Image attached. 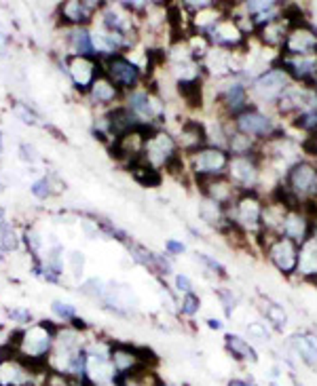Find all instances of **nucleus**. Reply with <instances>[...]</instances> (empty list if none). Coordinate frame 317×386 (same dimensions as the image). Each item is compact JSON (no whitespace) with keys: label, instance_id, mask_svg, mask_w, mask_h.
I'll use <instances>...</instances> for the list:
<instances>
[{"label":"nucleus","instance_id":"f257e3e1","mask_svg":"<svg viewBox=\"0 0 317 386\" xmlns=\"http://www.w3.org/2000/svg\"><path fill=\"white\" fill-rule=\"evenodd\" d=\"M288 205L294 207H311L317 203V161L309 157H301L296 163L288 167L284 179L279 186L269 194Z\"/></svg>","mask_w":317,"mask_h":386},{"label":"nucleus","instance_id":"f03ea898","mask_svg":"<svg viewBox=\"0 0 317 386\" xmlns=\"http://www.w3.org/2000/svg\"><path fill=\"white\" fill-rule=\"evenodd\" d=\"M264 203H266V197L258 190H252V192H239L235 201L227 207L229 224L237 232L248 236L256 247H258V234L262 232Z\"/></svg>","mask_w":317,"mask_h":386},{"label":"nucleus","instance_id":"7ed1b4c3","mask_svg":"<svg viewBox=\"0 0 317 386\" xmlns=\"http://www.w3.org/2000/svg\"><path fill=\"white\" fill-rule=\"evenodd\" d=\"M231 125H233L235 131L252 137L260 144H269V142H275V140L286 135V129L279 125V120L273 114V110L260 108L256 104H252L248 110H244L241 114H237L235 118H231Z\"/></svg>","mask_w":317,"mask_h":386},{"label":"nucleus","instance_id":"20e7f679","mask_svg":"<svg viewBox=\"0 0 317 386\" xmlns=\"http://www.w3.org/2000/svg\"><path fill=\"white\" fill-rule=\"evenodd\" d=\"M110 361L117 372V382L129 380L142 372L157 367V357L146 346H133L127 342H113L110 344Z\"/></svg>","mask_w":317,"mask_h":386},{"label":"nucleus","instance_id":"39448f33","mask_svg":"<svg viewBox=\"0 0 317 386\" xmlns=\"http://www.w3.org/2000/svg\"><path fill=\"white\" fill-rule=\"evenodd\" d=\"M258 249L262 258L284 276L292 278L298 271V251L301 247L286 239V236H269V234H258Z\"/></svg>","mask_w":317,"mask_h":386},{"label":"nucleus","instance_id":"423d86ee","mask_svg":"<svg viewBox=\"0 0 317 386\" xmlns=\"http://www.w3.org/2000/svg\"><path fill=\"white\" fill-rule=\"evenodd\" d=\"M185 161L189 167V175L192 177L194 184H203L216 177H224L227 169L231 163V155L224 148L218 146H203L190 155H185Z\"/></svg>","mask_w":317,"mask_h":386},{"label":"nucleus","instance_id":"0eeeda50","mask_svg":"<svg viewBox=\"0 0 317 386\" xmlns=\"http://www.w3.org/2000/svg\"><path fill=\"white\" fill-rule=\"evenodd\" d=\"M292 85V78L288 76V72L277 66V61L273 66H269L266 70L258 72L250 80V95L252 102L260 108H273L277 104V100L286 93V89Z\"/></svg>","mask_w":317,"mask_h":386},{"label":"nucleus","instance_id":"6e6552de","mask_svg":"<svg viewBox=\"0 0 317 386\" xmlns=\"http://www.w3.org/2000/svg\"><path fill=\"white\" fill-rule=\"evenodd\" d=\"M182 159H185V155L178 148L176 135H172L163 127L150 129V133L146 137L144 155H142L144 163L155 167L157 171H170L172 167L176 165V163H180Z\"/></svg>","mask_w":317,"mask_h":386},{"label":"nucleus","instance_id":"1a4fd4ad","mask_svg":"<svg viewBox=\"0 0 317 386\" xmlns=\"http://www.w3.org/2000/svg\"><path fill=\"white\" fill-rule=\"evenodd\" d=\"M102 66V74L110 78V83L125 95L135 89L142 87V83H146V74L140 70L137 63H133L125 56H110L106 59H100Z\"/></svg>","mask_w":317,"mask_h":386},{"label":"nucleus","instance_id":"9d476101","mask_svg":"<svg viewBox=\"0 0 317 386\" xmlns=\"http://www.w3.org/2000/svg\"><path fill=\"white\" fill-rule=\"evenodd\" d=\"M262 171L264 161L262 155L254 157H231V163L227 169V177L239 192H252L262 190Z\"/></svg>","mask_w":317,"mask_h":386},{"label":"nucleus","instance_id":"9b49d317","mask_svg":"<svg viewBox=\"0 0 317 386\" xmlns=\"http://www.w3.org/2000/svg\"><path fill=\"white\" fill-rule=\"evenodd\" d=\"M58 331H60V328L53 321H41L36 328L24 330L19 355L32 357V359H49Z\"/></svg>","mask_w":317,"mask_h":386},{"label":"nucleus","instance_id":"f8f14e48","mask_svg":"<svg viewBox=\"0 0 317 386\" xmlns=\"http://www.w3.org/2000/svg\"><path fill=\"white\" fill-rule=\"evenodd\" d=\"M123 106L133 112V116L146 125V127H159V122L163 120V108L159 102V95L155 91H150L148 87H140L131 93H125L123 98Z\"/></svg>","mask_w":317,"mask_h":386},{"label":"nucleus","instance_id":"ddd939ff","mask_svg":"<svg viewBox=\"0 0 317 386\" xmlns=\"http://www.w3.org/2000/svg\"><path fill=\"white\" fill-rule=\"evenodd\" d=\"M209 47L222 49V51H231V53H239L248 49L250 38L246 36V32L237 26V21L231 17V13L220 19L207 34H205Z\"/></svg>","mask_w":317,"mask_h":386},{"label":"nucleus","instance_id":"4468645a","mask_svg":"<svg viewBox=\"0 0 317 386\" xmlns=\"http://www.w3.org/2000/svg\"><path fill=\"white\" fill-rule=\"evenodd\" d=\"M317 102V95L307 87V85H296L292 83L286 93L277 100V104L273 106V114L284 118V120H292L294 116H298L301 112L313 108Z\"/></svg>","mask_w":317,"mask_h":386},{"label":"nucleus","instance_id":"2eb2a0df","mask_svg":"<svg viewBox=\"0 0 317 386\" xmlns=\"http://www.w3.org/2000/svg\"><path fill=\"white\" fill-rule=\"evenodd\" d=\"M317 53V26L309 21H301L290 26L286 43L281 47L284 57H301V56H316Z\"/></svg>","mask_w":317,"mask_h":386},{"label":"nucleus","instance_id":"dca6fc26","mask_svg":"<svg viewBox=\"0 0 317 386\" xmlns=\"http://www.w3.org/2000/svg\"><path fill=\"white\" fill-rule=\"evenodd\" d=\"M150 129H155V127H137V129L129 131L125 135L113 140V146H110L113 159L119 161V163H123L125 167L142 161L144 146H146V137H148Z\"/></svg>","mask_w":317,"mask_h":386},{"label":"nucleus","instance_id":"f3484780","mask_svg":"<svg viewBox=\"0 0 317 386\" xmlns=\"http://www.w3.org/2000/svg\"><path fill=\"white\" fill-rule=\"evenodd\" d=\"M237 6L252 21L254 30H260L281 19L286 11V2H279V0H244V2H237Z\"/></svg>","mask_w":317,"mask_h":386},{"label":"nucleus","instance_id":"a211bd4d","mask_svg":"<svg viewBox=\"0 0 317 386\" xmlns=\"http://www.w3.org/2000/svg\"><path fill=\"white\" fill-rule=\"evenodd\" d=\"M106 2L98 0H68L60 4V21L68 28H87L98 11L104 9Z\"/></svg>","mask_w":317,"mask_h":386},{"label":"nucleus","instance_id":"6ab92c4d","mask_svg":"<svg viewBox=\"0 0 317 386\" xmlns=\"http://www.w3.org/2000/svg\"><path fill=\"white\" fill-rule=\"evenodd\" d=\"M66 70L74 83V87L80 93H89L91 85L95 83V78L102 74V66L98 59H89V57H68L66 59Z\"/></svg>","mask_w":317,"mask_h":386},{"label":"nucleus","instance_id":"aec40b11","mask_svg":"<svg viewBox=\"0 0 317 386\" xmlns=\"http://www.w3.org/2000/svg\"><path fill=\"white\" fill-rule=\"evenodd\" d=\"M311 232H313V218L305 207L288 209L284 226H281V236L294 241L301 247L307 239H311Z\"/></svg>","mask_w":317,"mask_h":386},{"label":"nucleus","instance_id":"412c9836","mask_svg":"<svg viewBox=\"0 0 317 386\" xmlns=\"http://www.w3.org/2000/svg\"><path fill=\"white\" fill-rule=\"evenodd\" d=\"M288 350L305 365L317 370V333L311 330L294 331L288 338Z\"/></svg>","mask_w":317,"mask_h":386},{"label":"nucleus","instance_id":"4be33fe9","mask_svg":"<svg viewBox=\"0 0 317 386\" xmlns=\"http://www.w3.org/2000/svg\"><path fill=\"white\" fill-rule=\"evenodd\" d=\"M277 66H281L292 83L296 85H311V80L317 76V53L316 56H301V57H277Z\"/></svg>","mask_w":317,"mask_h":386},{"label":"nucleus","instance_id":"5701e85b","mask_svg":"<svg viewBox=\"0 0 317 386\" xmlns=\"http://www.w3.org/2000/svg\"><path fill=\"white\" fill-rule=\"evenodd\" d=\"M288 30H290V21H288L286 17H281V19H277V21H273V24L256 30L252 41L258 47H262V49H266V51L281 53V47H284V43H286Z\"/></svg>","mask_w":317,"mask_h":386},{"label":"nucleus","instance_id":"b1692460","mask_svg":"<svg viewBox=\"0 0 317 386\" xmlns=\"http://www.w3.org/2000/svg\"><path fill=\"white\" fill-rule=\"evenodd\" d=\"M176 142H178V148L182 155H190L203 146H207V129H205V122L201 120H185L178 135H176Z\"/></svg>","mask_w":317,"mask_h":386},{"label":"nucleus","instance_id":"393cba45","mask_svg":"<svg viewBox=\"0 0 317 386\" xmlns=\"http://www.w3.org/2000/svg\"><path fill=\"white\" fill-rule=\"evenodd\" d=\"M256 308L262 315L264 323L275 333H284V331L288 330V311L284 308V304H279L273 298L260 293L256 298Z\"/></svg>","mask_w":317,"mask_h":386},{"label":"nucleus","instance_id":"a878e982","mask_svg":"<svg viewBox=\"0 0 317 386\" xmlns=\"http://www.w3.org/2000/svg\"><path fill=\"white\" fill-rule=\"evenodd\" d=\"M199 218L207 228L216 230L222 236L233 228L229 224V218H227V207L212 201V199H205V197H201V201H199Z\"/></svg>","mask_w":317,"mask_h":386},{"label":"nucleus","instance_id":"bb28decb","mask_svg":"<svg viewBox=\"0 0 317 386\" xmlns=\"http://www.w3.org/2000/svg\"><path fill=\"white\" fill-rule=\"evenodd\" d=\"M197 188H199L201 197L212 199V201H216V203H220L224 207H229L235 201V197L239 194V190L231 184V179L227 175L209 179V182H203V184H197Z\"/></svg>","mask_w":317,"mask_h":386},{"label":"nucleus","instance_id":"cd10ccee","mask_svg":"<svg viewBox=\"0 0 317 386\" xmlns=\"http://www.w3.org/2000/svg\"><path fill=\"white\" fill-rule=\"evenodd\" d=\"M34 374L15 357L0 361V386H36Z\"/></svg>","mask_w":317,"mask_h":386},{"label":"nucleus","instance_id":"c85d7f7f","mask_svg":"<svg viewBox=\"0 0 317 386\" xmlns=\"http://www.w3.org/2000/svg\"><path fill=\"white\" fill-rule=\"evenodd\" d=\"M224 350L229 353V357L241 365L246 363H258V350L254 348V344H250V340H246L239 333H224Z\"/></svg>","mask_w":317,"mask_h":386},{"label":"nucleus","instance_id":"c756f323","mask_svg":"<svg viewBox=\"0 0 317 386\" xmlns=\"http://www.w3.org/2000/svg\"><path fill=\"white\" fill-rule=\"evenodd\" d=\"M296 276H298L301 281H305V283L317 285V236L307 239V241L301 245Z\"/></svg>","mask_w":317,"mask_h":386},{"label":"nucleus","instance_id":"7c9ffc66","mask_svg":"<svg viewBox=\"0 0 317 386\" xmlns=\"http://www.w3.org/2000/svg\"><path fill=\"white\" fill-rule=\"evenodd\" d=\"M89 98H91V102H93L95 106L113 108V106H115L119 100H123L125 95L110 83L108 76L100 74V76L95 78V83L91 85V89H89ZM117 106H119V104H117Z\"/></svg>","mask_w":317,"mask_h":386},{"label":"nucleus","instance_id":"2f4dec72","mask_svg":"<svg viewBox=\"0 0 317 386\" xmlns=\"http://www.w3.org/2000/svg\"><path fill=\"white\" fill-rule=\"evenodd\" d=\"M227 152L231 157H254V155H262V144L248 137V135H244V133H239V131H235L231 125L229 137H227Z\"/></svg>","mask_w":317,"mask_h":386},{"label":"nucleus","instance_id":"473e14b6","mask_svg":"<svg viewBox=\"0 0 317 386\" xmlns=\"http://www.w3.org/2000/svg\"><path fill=\"white\" fill-rule=\"evenodd\" d=\"M70 45L76 57H89V59H98V49H95V41L93 34L89 32V28H72L70 34Z\"/></svg>","mask_w":317,"mask_h":386},{"label":"nucleus","instance_id":"72a5a7b5","mask_svg":"<svg viewBox=\"0 0 317 386\" xmlns=\"http://www.w3.org/2000/svg\"><path fill=\"white\" fill-rule=\"evenodd\" d=\"M129 171H131V175H133V179L140 184V186H144V188H157V186H161V171H157L155 167H150L148 163H144V161H137V163H133V165L127 167Z\"/></svg>","mask_w":317,"mask_h":386},{"label":"nucleus","instance_id":"f704fd0d","mask_svg":"<svg viewBox=\"0 0 317 386\" xmlns=\"http://www.w3.org/2000/svg\"><path fill=\"white\" fill-rule=\"evenodd\" d=\"M194 260L203 266V271H205L207 275L216 276V278H220V281H227V278H229V271H227V266H224L220 260H216L214 256L203 254V251H194Z\"/></svg>","mask_w":317,"mask_h":386},{"label":"nucleus","instance_id":"c9c22d12","mask_svg":"<svg viewBox=\"0 0 317 386\" xmlns=\"http://www.w3.org/2000/svg\"><path fill=\"white\" fill-rule=\"evenodd\" d=\"M214 293H216L218 302L222 304L224 315H227V317H233V313L237 311V304H239V296H237L233 289H229V287H216Z\"/></svg>","mask_w":317,"mask_h":386},{"label":"nucleus","instance_id":"e433bc0d","mask_svg":"<svg viewBox=\"0 0 317 386\" xmlns=\"http://www.w3.org/2000/svg\"><path fill=\"white\" fill-rule=\"evenodd\" d=\"M178 311L182 317L192 319L201 313V296L199 293H185L180 298V304H178Z\"/></svg>","mask_w":317,"mask_h":386},{"label":"nucleus","instance_id":"4c0bfd02","mask_svg":"<svg viewBox=\"0 0 317 386\" xmlns=\"http://www.w3.org/2000/svg\"><path fill=\"white\" fill-rule=\"evenodd\" d=\"M246 333L250 335V340H256V342H262V344H269L273 340V330L266 328L264 321H250L246 325Z\"/></svg>","mask_w":317,"mask_h":386},{"label":"nucleus","instance_id":"58836bf2","mask_svg":"<svg viewBox=\"0 0 317 386\" xmlns=\"http://www.w3.org/2000/svg\"><path fill=\"white\" fill-rule=\"evenodd\" d=\"M0 232H2V236H0V245H2V249H6V251L17 249V236H15L13 228H9L4 221H0Z\"/></svg>","mask_w":317,"mask_h":386},{"label":"nucleus","instance_id":"ea45409f","mask_svg":"<svg viewBox=\"0 0 317 386\" xmlns=\"http://www.w3.org/2000/svg\"><path fill=\"white\" fill-rule=\"evenodd\" d=\"M174 287H176V291L178 293H197V287H194V283H192V278L189 275H176L174 276Z\"/></svg>","mask_w":317,"mask_h":386},{"label":"nucleus","instance_id":"a19ab883","mask_svg":"<svg viewBox=\"0 0 317 386\" xmlns=\"http://www.w3.org/2000/svg\"><path fill=\"white\" fill-rule=\"evenodd\" d=\"M53 311H56V315H58V317H62L63 321H68V323L76 317V308H74L72 304L60 302V300H58V302H53Z\"/></svg>","mask_w":317,"mask_h":386},{"label":"nucleus","instance_id":"79ce46f5","mask_svg":"<svg viewBox=\"0 0 317 386\" xmlns=\"http://www.w3.org/2000/svg\"><path fill=\"white\" fill-rule=\"evenodd\" d=\"M13 110H15V114L26 122V125H36L38 122V118H36V114L30 110V108H26L24 104H19V102H15L13 104Z\"/></svg>","mask_w":317,"mask_h":386},{"label":"nucleus","instance_id":"37998d69","mask_svg":"<svg viewBox=\"0 0 317 386\" xmlns=\"http://www.w3.org/2000/svg\"><path fill=\"white\" fill-rule=\"evenodd\" d=\"M165 254L172 256V258L182 256V254H187V245H185L182 241H178V239H170V241L165 243Z\"/></svg>","mask_w":317,"mask_h":386},{"label":"nucleus","instance_id":"c03bdc74","mask_svg":"<svg viewBox=\"0 0 317 386\" xmlns=\"http://www.w3.org/2000/svg\"><path fill=\"white\" fill-rule=\"evenodd\" d=\"M70 266H72L74 276L83 275V268H85V256H83L80 251H72V254H70Z\"/></svg>","mask_w":317,"mask_h":386},{"label":"nucleus","instance_id":"a18cd8bd","mask_svg":"<svg viewBox=\"0 0 317 386\" xmlns=\"http://www.w3.org/2000/svg\"><path fill=\"white\" fill-rule=\"evenodd\" d=\"M32 192H34V197H38V199H47V197L51 194V184H49V179L43 177L41 182H36V184L32 186Z\"/></svg>","mask_w":317,"mask_h":386},{"label":"nucleus","instance_id":"49530a36","mask_svg":"<svg viewBox=\"0 0 317 386\" xmlns=\"http://www.w3.org/2000/svg\"><path fill=\"white\" fill-rule=\"evenodd\" d=\"M9 317L15 321V323H30V319H32V315H30V311H24V308H15V311H9Z\"/></svg>","mask_w":317,"mask_h":386},{"label":"nucleus","instance_id":"de8ad7c7","mask_svg":"<svg viewBox=\"0 0 317 386\" xmlns=\"http://www.w3.org/2000/svg\"><path fill=\"white\" fill-rule=\"evenodd\" d=\"M21 159L26 161V163H32V161H36V150L30 146V144H21Z\"/></svg>","mask_w":317,"mask_h":386},{"label":"nucleus","instance_id":"09e8293b","mask_svg":"<svg viewBox=\"0 0 317 386\" xmlns=\"http://www.w3.org/2000/svg\"><path fill=\"white\" fill-rule=\"evenodd\" d=\"M227 386H258V385L254 382L252 378H237V376H233V378L227 382Z\"/></svg>","mask_w":317,"mask_h":386},{"label":"nucleus","instance_id":"8fccbe9b","mask_svg":"<svg viewBox=\"0 0 317 386\" xmlns=\"http://www.w3.org/2000/svg\"><path fill=\"white\" fill-rule=\"evenodd\" d=\"M205 323H207V328H209V330H212V331H220V330H222V328H224L222 319H214V317H212V319H207Z\"/></svg>","mask_w":317,"mask_h":386},{"label":"nucleus","instance_id":"3c124183","mask_svg":"<svg viewBox=\"0 0 317 386\" xmlns=\"http://www.w3.org/2000/svg\"><path fill=\"white\" fill-rule=\"evenodd\" d=\"M70 325H72V330H76V331L87 330V321H83V319H78V317H74V319L70 321Z\"/></svg>","mask_w":317,"mask_h":386},{"label":"nucleus","instance_id":"603ef678","mask_svg":"<svg viewBox=\"0 0 317 386\" xmlns=\"http://www.w3.org/2000/svg\"><path fill=\"white\" fill-rule=\"evenodd\" d=\"M159 386H189L187 382H172V380H163L159 378Z\"/></svg>","mask_w":317,"mask_h":386},{"label":"nucleus","instance_id":"864d4df0","mask_svg":"<svg viewBox=\"0 0 317 386\" xmlns=\"http://www.w3.org/2000/svg\"><path fill=\"white\" fill-rule=\"evenodd\" d=\"M309 89H311V91H313V93H316V95H317V76H316V78H313V80H311Z\"/></svg>","mask_w":317,"mask_h":386},{"label":"nucleus","instance_id":"5fc2aeb1","mask_svg":"<svg viewBox=\"0 0 317 386\" xmlns=\"http://www.w3.org/2000/svg\"><path fill=\"white\" fill-rule=\"evenodd\" d=\"M292 386H307V385H305V382H301L296 376H292Z\"/></svg>","mask_w":317,"mask_h":386},{"label":"nucleus","instance_id":"6e6d98bb","mask_svg":"<svg viewBox=\"0 0 317 386\" xmlns=\"http://www.w3.org/2000/svg\"><path fill=\"white\" fill-rule=\"evenodd\" d=\"M4 45H6V41H4V36L0 34V53H4Z\"/></svg>","mask_w":317,"mask_h":386},{"label":"nucleus","instance_id":"4d7b16f0","mask_svg":"<svg viewBox=\"0 0 317 386\" xmlns=\"http://www.w3.org/2000/svg\"><path fill=\"white\" fill-rule=\"evenodd\" d=\"M266 386H279V385H277V380H269V382H266Z\"/></svg>","mask_w":317,"mask_h":386},{"label":"nucleus","instance_id":"13d9d810","mask_svg":"<svg viewBox=\"0 0 317 386\" xmlns=\"http://www.w3.org/2000/svg\"><path fill=\"white\" fill-rule=\"evenodd\" d=\"M0 152H2V133H0Z\"/></svg>","mask_w":317,"mask_h":386},{"label":"nucleus","instance_id":"bf43d9fd","mask_svg":"<svg viewBox=\"0 0 317 386\" xmlns=\"http://www.w3.org/2000/svg\"><path fill=\"white\" fill-rule=\"evenodd\" d=\"M2 218H4V212L0 209V221H2Z\"/></svg>","mask_w":317,"mask_h":386},{"label":"nucleus","instance_id":"052dcab7","mask_svg":"<svg viewBox=\"0 0 317 386\" xmlns=\"http://www.w3.org/2000/svg\"><path fill=\"white\" fill-rule=\"evenodd\" d=\"M104 386H119V385H117V382H115V385H104Z\"/></svg>","mask_w":317,"mask_h":386},{"label":"nucleus","instance_id":"680f3d73","mask_svg":"<svg viewBox=\"0 0 317 386\" xmlns=\"http://www.w3.org/2000/svg\"><path fill=\"white\" fill-rule=\"evenodd\" d=\"M0 192H2V184H0Z\"/></svg>","mask_w":317,"mask_h":386},{"label":"nucleus","instance_id":"e2e57ef3","mask_svg":"<svg viewBox=\"0 0 317 386\" xmlns=\"http://www.w3.org/2000/svg\"><path fill=\"white\" fill-rule=\"evenodd\" d=\"M316 104H317V102H316Z\"/></svg>","mask_w":317,"mask_h":386}]
</instances>
